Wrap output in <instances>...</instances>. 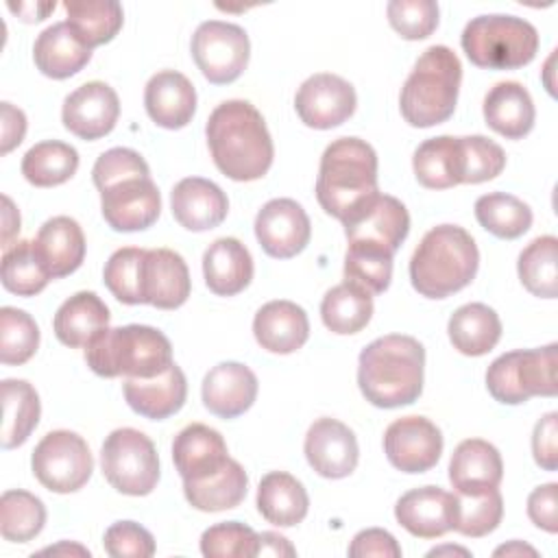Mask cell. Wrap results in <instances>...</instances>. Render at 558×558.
<instances>
[{"label": "cell", "mask_w": 558, "mask_h": 558, "mask_svg": "<svg viewBox=\"0 0 558 558\" xmlns=\"http://www.w3.org/2000/svg\"><path fill=\"white\" fill-rule=\"evenodd\" d=\"M39 347V327L31 314L17 307L0 310V362L20 366L28 362Z\"/></svg>", "instance_id": "cell-47"}, {"label": "cell", "mask_w": 558, "mask_h": 558, "mask_svg": "<svg viewBox=\"0 0 558 558\" xmlns=\"http://www.w3.org/2000/svg\"><path fill=\"white\" fill-rule=\"evenodd\" d=\"M87 366L100 377H155L172 364L170 340L148 325L102 329L85 347Z\"/></svg>", "instance_id": "cell-6"}, {"label": "cell", "mask_w": 558, "mask_h": 558, "mask_svg": "<svg viewBox=\"0 0 558 558\" xmlns=\"http://www.w3.org/2000/svg\"><path fill=\"white\" fill-rule=\"evenodd\" d=\"M31 466L44 488L65 495L87 484L94 471V458L78 434L70 429H54L37 442Z\"/></svg>", "instance_id": "cell-10"}, {"label": "cell", "mask_w": 558, "mask_h": 558, "mask_svg": "<svg viewBox=\"0 0 558 558\" xmlns=\"http://www.w3.org/2000/svg\"><path fill=\"white\" fill-rule=\"evenodd\" d=\"M192 57L209 83H233L248 65V35L238 24L207 20L192 35Z\"/></svg>", "instance_id": "cell-11"}, {"label": "cell", "mask_w": 558, "mask_h": 558, "mask_svg": "<svg viewBox=\"0 0 558 558\" xmlns=\"http://www.w3.org/2000/svg\"><path fill=\"white\" fill-rule=\"evenodd\" d=\"M146 248L137 246H124L118 248L105 264V286L109 292L126 305H140V279H142V259Z\"/></svg>", "instance_id": "cell-49"}, {"label": "cell", "mask_w": 558, "mask_h": 558, "mask_svg": "<svg viewBox=\"0 0 558 558\" xmlns=\"http://www.w3.org/2000/svg\"><path fill=\"white\" fill-rule=\"evenodd\" d=\"M172 460L183 482L205 480L229 462L227 442L214 427L192 423L174 436Z\"/></svg>", "instance_id": "cell-24"}, {"label": "cell", "mask_w": 558, "mask_h": 558, "mask_svg": "<svg viewBox=\"0 0 558 558\" xmlns=\"http://www.w3.org/2000/svg\"><path fill=\"white\" fill-rule=\"evenodd\" d=\"M456 495V523L453 530L462 536L480 538L490 534L504 517V499L497 488H484Z\"/></svg>", "instance_id": "cell-45"}, {"label": "cell", "mask_w": 558, "mask_h": 558, "mask_svg": "<svg viewBox=\"0 0 558 558\" xmlns=\"http://www.w3.org/2000/svg\"><path fill=\"white\" fill-rule=\"evenodd\" d=\"M172 216L187 231H209L218 227L229 211L227 194L209 179L185 177L170 194Z\"/></svg>", "instance_id": "cell-23"}, {"label": "cell", "mask_w": 558, "mask_h": 558, "mask_svg": "<svg viewBox=\"0 0 558 558\" xmlns=\"http://www.w3.org/2000/svg\"><path fill=\"white\" fill-rule=\"evenodd\" d=\"M37 390L24 379L2 381V449H15L28 440L39 423Z\"/></svg>", "instance_id": "cell-38"}, {"label": "cell", "mask_w": 558, "mask_h": 558, "mask_svg": "<svg viewBox=\"0 0 558 558\" xmlns=\"http://www.w3.org/2000/svg\"><path fill=\"white\" fill-rule=\"evenodd\" d=\"M102 545L113 558H148L155 554L153 534L135 521H116L109 525Z\"/></svg>", "instance_id": "cell-52"}, {"label": "cell", "mask_w": 558, "mask_h": 558, "mask_svg": "<svg viewBox=\"0 0 558 558\" xmlns=\"http://www.w3.org/2000/svg\"><path fill=\"white\" fill-rule=\"evenodd\" d=\"M190 270L183 257L170 248H148L142 259L140 296L159 310H177L190 296Z\"/></svg>", "instance_id": "cell-19"}, {"label": "cell", "mask_w": 558, "mask_h": 558, "mask_svg": "<svg viewBox=\"0 0 558 558\" xmlns=\"http://www.w3.org/2000/svg\"><path fill=\"white\" fill-rule=\"evenodd\" d=\"M303 451L310 466L327 480L351 475L360 458L355 434L344 423L329 416L316 418L310 425Z\"/></svg>", "instance_id": "cell-18"}, {"label": "cell", "mask_w": 558, "mask_h": 558, "mask_svg": "<svg viewBox=\"0 0 558 558\" xmlns=\"http://www.w3.org/2000/svg\"><path fill=\"white\" fill-rule=\"evenodd\" d=\"M349 556L351 558H368V556L399 558L401 547L390 532H386L381 527H368L353 536V541L349 545Z\"/></svg>", "instance_id": "cell-55"}, {"label": "cell", "mask_w": 558, "mask_h": 558, "mask_svg": "<svg viewBox=\"0 0 558 558\" xmlns=\"http://www.w3.org/2000/svg\"><path fill=\"white\" fill-rule=\"evenodd\" d=\"M2 205H4V209H2V225H4V229H2V251H4V248L11 246L13 235L20 231V214L13 207V201L9 196H2Z\"/></svg>", "instance_id": "cell-60"}, {"label": "cell", "mask_w": 558, "mask_h": 558, "mask_svg": "<svg viewBox=\"0 0 558 558\" xmlns=\"http://www.w3.org/2000/svg\"><path fill=\"white\" fill-rule=\"evenodd\" d=\"M33 59L44 76L61 81L74 76L89 63L92 48L81 41L68 22H57L35 39Z\"/></svg>", "instance_id": "cell-29"}, {"label": "cell", "mask_w": 558, "mask_h": 558, "mask_svg": "<svg viewBox=\"0 0 558 558\" xmlns=\"http://www.w3.org/2000/svg\"><path fill=\"white\" fill-rule=\"evenodd\" d=\"M294 556V547L290 541L277 532H262L259 534V545H257V556Z\"/></svg>", "instance_id": "cell-59"}, {"label": "cell", "mask_w": 558, "mask_h": 558, "mask_svg": "<svg viewBox=\"0 0 558 558\" xmlns=\"http://www.w3.org/2000/svg\"><path fill=\"white\" fill-rule=\"evenodd\" d=\"M35 253L52 279L72 275L85 259V235L70 216L46 220L33 240Z\"/></svg>", "instance_id": "cell-27"}, {"label": "cell", "mask_w": 558, "mask_h": 558, "mask_svg": "<svg viewBox=\"0 0 558 558\" xmlns=\"http://www.w3.org/2000/svg\"><path fill=\"white\" fill-rule=\"evenodd\" d=\"M357 105L355 89L338 74L318 72L305 78L294 96V109L310 129H333L347 122Z\"/></svg>", "instance_id": "cell-13"}, {"label": "cell", "mask_w": 558, "mask_h": 558, "mask_svg": "<svg viewBox=\"0 0 558 558\" xmlns=\"http://www.w3.org/2000/svg\"><path fill=\"white\" fill-rule=\"evenodd\" d=\"M9 11L15 13L22 22H41L48 17L50 11H54V0L50 2H7Z\"/></svg>", "instance_id": "cell-58"}, {"label": "cell", "mask_w": 558, "mask_h": 558, "mask_svg": "<svg viewBox=\"0 0 558 558\" xmlns=\"http://www.w3.org/2000/svg\"><path fill=\"white\" fill-rule=\"evenodd\" d=\"M54 336L65 347H87V342L109 327V307L96 292H76L54 314Z\"/></svg>", "instance_id": "cell-33"}, {"label": "cell", "mask_w": 558, "mask_h": 558, "mask_svg": "<svg viewBox=\"0 0 558 558\" xmlns=\"http://www.w3.org/2000/svg\"><path fill=\"white\" fill-rule=\"evenodd\" d=\"M462 81V65L447 46H429L408 74L399 109L410 126L427 129L449 120L456 111Z\"/></svg>", "instance_id": "cell-5"}, {"label": "cell", "mask_w": 558, "mask_h": 558, "mask_svg": "<svg viewBox=\"0 0 558 558\" xmlns=\"http://www.w3.org/2000/svg\"><path fill=\"white\" fill-rule=\"evenodd\" d=\"M453 349L462 355L480 357L495 349L501 338V320L497 312L484 303H466L458 307L447 325Z\"/></svg>", "instance_id": "cell-35"}, {"label": "cell", "mask_w": 558, "mask_h": 558, "mask_svg": "<svg viewBox=\"0 0 558 558\" xmlns=\"http://www.w3.org/2000/svg\"><path fill=\"white\" fill-rule=\"evenodd\" d=\"M248 477L242 464L233 458L214 475L196 482H183V495L192 508L201 512H220L240 506L246 497Z\"/></svg>", "instance_id": "cell-36"}, {"label": "cell", "mask_w": 558, "mask_h": 558, "mask_svg": "<svg viewBox=\"0 0 558 558\" xmlns=\"http://www.w3.org/2000/svg\"><path fill=\"white\" fill-rule=\"evenodd\" d=\"M26 135V116L11 102L0 105V155L11 153Z\"/></svg>", "instance_id": "cell-57"}, {"label": "cell", "mask_w": 558, "mask_h": 558, "mask_svg": "<svg viewBox=\"0 0 558 558\" xmlns=\"http://www.w3.org/2000/svg\"><path fill=\"white\" fill-rule=\"evenodd\" d=\"M462 144L466 155L464 183L473 185L490 181L506 168V153L497 142L484 135H466L462 137Z\"/></svg>", "instance_id": "cell-51"}, {"label": "cell", "mask_w": 558, "mask_h": 558, "mask_svg": "<svg viewBox=\"0 0 558 558\" xmlns=\"http://www.w3.org/2000/svg\"><path fill=\"white\" fill-rule=\"evenodd\" d=\"M52 277L39 262L33 240L13 242L2 253V286L17 296L39 294Z\"/></svg>", "instance_id": "cell-43"}, {"label": "cell", "mask_w": 558, "mask_h": 558, "mask_svg": "<svg viewBox=\"0 0 558 558\" xmlns=\"http://www.w3.org/2000/svg\"><path fill=\"white\" fill-rule=\"evenodd\" d=\"M122 392L133 412L150 421H163L183 408L187 381L183 371L172 362L155 377H124Z\"/></svg>", "instance_id": "cell-21"}, {"label": "cell", "mask_w": 558, "mask_h": 558, "mask_svg": "<svg viewBox=\"0 0 558 558\" xmlns=\"http://www.w3.org/2000/svg\"><path fill=\"white\" fill-rule=\"evenodd\" d=\"M416 181L427 190H447L464 183L466 155L462 137L438 135L425 140L412 157Z\"/></svg>", "instance_id": "cell-28"}, {"label": "cell", "mask_w": 558, "mask_h": 558, "mask_svg": "<svg viewBox=\"0 0 558 558\" xmlns=\"http://www.w3.org/2000/svg\"><path fill=\"white\" fill-rule=\"evenodd\" d=\"M386 13L390 26L410 41L429 37L438 26V4L434 0H390Z\"/></svg>", "instance_id": "cell-50"}, {"label": "cell", "mask_w": 558, "mask_h": 558, "mask_svg": "<svg viewBox=\"0 0 558 558\" xmlns=\"http://www.w3.org/2000/svg\"><path fill=\"white\" fill-rule=\"evenodd\" d=\"M46 523V508L28 490H4L0 499V532L4 541L26 543L35 538Z\"/></svg>", "instance_id": "cell-44"}, {"label": "cell", "mask_w": 558, "mask_h": 558, "mask_svg": "<svg viewBox=\"0 0 558 558\" xmlns=\"http://www.w3.org/2000/svg\"><path fill=\"white\" fill-rule=\"evenodd\" d=\"M253 333L262 349L286 355L307 342L310 320L305 310L292 301H268L253 318Z\"/></svg>", "instance_id": "cell-26"}, {"label": "cell", "mask_w": 558, "mask_h": 558, "mask_svg": "<svg viewBox=\"0 0 558 558\" xmlns=\"http://www.w3.org/2000/svg\"><path fill=\"white\" fill-rule=\"evenodd\" d=\"M469 61L484 70H517L538 52L536 28L517 15H477L460 37Z\"/></svg>", "instance_id": "cell-7"}, {"label": "cell", "mask_w": 558, "mask_h": 558, "mask_svg": "<svg viewBox=\"0 0 558 558\" xmlns=\"http://www.w3.org/2000/svg\"><path fill=\"white\" fill-rule=\"evenodd\" d=\"M100 192V211L113 231H142L157 222L161 196L150 172H135L109 181Z\"/></svg>", "instance_id": "cell-12"}, {"label": "cell", "mask_w": 558, "mask_h": 558, "mask_svg": "<svg viewBox=\"0 0 558 558\" xmlns=\"http://www.w3.org/2000/svg\"><path fill=\"white\" fill-rule=\"evenodd\" d=\"M532 453L541 469L556 471L558 469V414L547 412L536 421L532 434Z\"/></svg>", "instance_id": "cell-54"}, {"label": "cell", "mask_w": 558, "mask_h": 558, "mask_svg": "<svg viewBox=\"0 0 558 558\" xmlns=\"http://www.w3.org/2000/svg\"><path fill=\"white\" fill-rule=\"evenodd\" d=\"M144 107L150 120L163 129H183L196 111V89L192 81L177 70L153 74L144 89Z\"/></svg>", "instance_id": "cell-22"}, {"label": "cell", "mask_w": 558, "mask_h": 558, "mask_svg": "<svg viewBox=\"0 0 558 558\" xmlns=\"http://www.w3.org/2000/svg\"><path fill=\"white\" fill-rule=\"evenodd\" d=\"M477 222L501 240L521 238L532 227V209L521 198L506 192H490L475 201Z\"/></svg>", "instance_id": "cell-41"}, {"label": "cell", "mask_w": 558, "mask_h": 558, "mask_svg": "<svg viewBox=\"0 0 558 558\" xmlns=\"http://www.w3.org/2000/svg\"><path fill=\"white\" fill-rule=\"evenodd\" d=\"M41 554H78V556H89V551L81 545H70V543H59L54 547L41 549Z\"/></svg>", "instance_id": "cell-62"}, {"label": "cell", "mask_w": 558, "mask_h": 558, "mask_svg": "<svg viewBox=\"0 0 558 558\" xmlns=\"http://www.w3.org/2000/svg\"><path fill=\"white\" fill-rule=\"evenodd\" d=\"M257 545L259 534L240 521L216 523L201 536V551L207 558H253Z\"/></svg>", "instance_id": "cell-48"}, {"label": "cell", "mask_w": 558, "mask_h": 558, "mask_svg": "<svg viewBox=\"0 0 558 558\" xmlns=\"http://www.w3.org/2000/svg\"><path fill=\"white\" fill-rule=\"evenodd\" d=\"M423 344L412 336L388 333L362 349L357 386L364 399L377 408L410 405L423 392Z\"/></svg>", "instance_id": "cell-2"}, {"label": "cell", "mask_w": 558, "mask_h": 558, "mask_svg": "<svg viewBox=\"0 0 558 558\" xmlns=\"http://www.w3.org/2000/svg\"><path fill=\"white\" fill-rule=\"evenodd\" d=\"M440 554H462V556H469L466 549H462V547H451V545H447V547H436V549H432L427 556H440Z\"/></svg>", "instance_id": "cell-63"}, {"label": "cell", "mask_w": 558, "mask_h": 558, "mask_svg": "<svg viewBox=\"0 0 558 558\" xmlns=\"http://www.w3.org/2000/svg\"><path fill=\"white\" fill-rule=\"evenodd\" d=\"M203 275L214 294L233 296L251 283L253 257L240 240L218 238L203 255Z\"/></svg>", "instance_id": "cell-32"}, {"label": "cell", "mask_w": 558, "mask_h": 558, "mask_svg": "<svg viewBox=\"0 0 558 558\" xmlns=\"http://www.w3.org/2000/svg\"><path fill=\"white\" fill-rule=\"evenodd\" d=\"M556 342L538 349H517L499 355L486 371L490 397L506 405L525 403L530 397L556 395Z\"/></svg>", "instance_id": "cell-8"}, {"label": "cell", "mask_w": 558, "mask_h": 558, "mask_svg": "<svg viewBox=\"0 0 558 558\" xmlns=\"http://www.w3.org/2000/svg\"><path fill=\"white\" fill-rule=\"evenodd\" d=\"M135 172H150L148 163L144 161V157L131 148H109L107 153H102L94 168H92V179L96 190L102 187L109 181L122 179L126 174H135Z\"/></svg>", "instance_id": "cell-53"}, {"label": "cell", "mask_w": 558, "mask_h": 558, "mask_svg": "<svg viewBox=\"0 0 558 558\" xmlns=\"http://www.w3.org/2000/svg\"><path fill=\"white\" fill-rule=\"evenodd\" d=\"M523 554L536 556V549L525 545V543H521V541H510L508 545H501V547L495 549V556H523Z\"/></svg>", "instance_id": "cell-61"}, {"label": "cell", "mask_w": 558, "mask_h": 558, "mask_svg": "<svg viewBox=\"0 0 558 558\" xmlns=\"http://www.w3.org/2000/svg\"><path fill=\"white\" fill-rule=\"evenodd\" d=\"M105 480L122 495L142 497L159 482V458L153 440L133 427L113 429L100 449Z\"/></svg>", "instance_id": "cell-9"}, {"label": "cell", "mask_w": 558, "mask_h": 558, "mask_svg": "<svg viewBox=\"0 0 558 558\" xmlns=\"http://www.w3.org/2000/svg\"><path fill=\"white\" fill-rule=\"evenodd\" d=\"M504 477V462L495 445L482 438L462 440L449 462V482L456 493L497 488Z\"/></svg>", "instance_id": "cell-30"}, {"label": "cell", "mask_w": 558, "mask_h": 558, "mask_svg": "<svg viewBox=\"0 0 558 558\" xmlns=\"http://www.w3.org/2000/svg\"><path fill=\"white\" fill-rule=\"evenodd\" d=\"M349 242L381 246L392 255L408 238L410 214L405 205L390 194H375L357 211L342 220Z\"/></svg>", "instance_id": "cell-15"}, {"label": "cell", "mask_w": 558, "mask_h": 558, "mask_svg": "<svg viewBox=\"0 0 558 558\" xmlns=\"http://www.w3.org/2000/svg\"><path fill=\"white\" fill-rule=\"evenodd\" d=\"M556 497H558V484L556 482H549V484H543V486L534 488L527 497V517H530V521L536 527H541L549 534L558 532Z\"/></svg>", "instance_id": "cell-56"}, {"label": "cell", "mask_w": 558, "mask_h": 558, "mask_svg": "<svg viewBox=\"0 0 558 558\" xmlns=\"http://www.w3.org/2000/svg\"><path fill=\"white\" fill-rule=\"evenodd\" d=\"M384 451L403 473H425L440 460L442 434L425 416H401L386 427Z\"/></svg>", "instance_id": "cell-14"}, {"label": "cell", "mask_w": 558, "mask_h": 558, "mask_svg": "<svg viewBox=\"0 0 558 558\" xmlns=\"http://www.w3.org/2000/svg\"><path fill=\"white\" fill-rule=\"evenodd\" d=\"M558 240L541 235L532 240L519 255L517 272L525 290L534 296L556 299L558 294Z\"/></svg>", "instance_id": "cell-42"}, {"label": "cell", "mask_w": 558, "mask_h": 558, "mask_svg": "<svg viewBox=\"0 0 558 558\" xmlns=\"http://www.w3.org/2000/svg\"><path fill=\"white\" fill-rule=\"evenodd\" d=\"M395 517L403 530L418 538H438L453 530L456 495L438 486L412 488L399 497Z\"/></svg>", "instance_id": "cell-20"}, {"label": "cell", "mask_w": 558, "mask_h": 558, "mask_svg": "<svg viewBox=\"0 0 558 558\" xmlns=\"http://www.w3.org/2000/svg\"><path fill=\"white\" fill-rule=\"evenodd\" d=\"M480 266V251L471 233L458 225L429 229L410 259L412 288L427 299H445L466 288Z\"/></svg>", "instance_id": "cell-4"}, {"label": "cell", "mask_w": 558, "mask_h": 558, "mask_svg": "<svg viewBox=\"0 0 558 558\" xmlns=\"http://www.w3.org/2000/svg\"><path fill=\"white\" fill-rule=\"evenodd\" d=\"M344 279L357 283L371 294H381L392 279V253L381 246L349 242L344 255Z\"/></svg>", "instance_id": "cell-46"}, {"label": "cell", "mask_w": 558, "mask_h": 558, "mask_svg": "<svg viewBox=\"0 0 558 558\" xmlns=\"http://www.w3.org/2000/svg\"><path fill=\"white\" fill-rule=\"evenodd\" d=\"M120 116V100L113 87L102 81H89L76 87L63 100V126L81 140H100L113 131Z\"/></svg>", "instance_id": "cell-17"}, {"label": "cell", "mask_w": 558, "mask_h": 558, "mask_svg": "<svg viewBox=\"0 0 558 558\" xmlns=\"http://www.w3.org/2000/svg\"><path fill=\"white\" fill-rule=\"evenodd\" d=\"M373 316V294L353 281H342L327 290L320 303V318L333 333L349 336L362 331Z\"/></svg>", "instance_id": "cell-37"}, {"label": "cell", "mask_w": 558, "mask_h": 558, "mask_svg": "<svg viewBox=\"0 0 558 558\" xmlns=\"http://www.w3.org/2000/svg\"><path fill=\"white\" fill-rule=\"evenodd\" d=\"M377 190V153L360 137L333 140L323 157L316 179V198L325 214L340 222L371 201Z\"/></svg>", "instance_id": "cell-3"}, {"label": "cell", "mask_w": 558, "mask_h": 558, "mask_svg": "<svg viewBox=\"0 0 558 558\" xmlns=\"http://www.w3.org/2000/svg\"><path fill=\"white\" fill-rule=\"evenodd\" d=\"M68 24L89 48L111 41L122 28V4L116 0H65Z\"/></svg>", "instance_id": "cell-39"}, {"label": "cell", "mask_w": 558, "mask_h": 558, "mask_svg": "<svg viewBox=\"0 0 558 558\" xmlns=\"http://www.w3.org/2000/svg\"><path fill=\"white\" fill-rule=\"evenodd\" d=\"M78 168V153L74 146L46 140L26 150L22 159V174L35 187H54L74 177Z\"/></svg>", "instance_id": "cell-40"}, {"label": "cell", "mask_w": 558, "mask_h": 558, "mask_svg": "<svg viewBox=\"0 0 558 558\" xmlns=\"http://www.w3.org/2000/svg\"><path fill=\"white\" fill-rule=\"evenodd\" d=\"M310 499L303 484L283 471H270L257 486L259 514L279 527H292L307 514Z\"/></svg>", "instance_id": "cell-34"}, {"label": "cell", "mask_w": 558, "mask_h": 558, "mask_svg": "<svg viewBox=\"0 0 558 558\" xmlns=\"http://www.w3.org/2000/svg\"><path fill=\"white\" fill-rule=\"evenodd\" d=\"M312 235L305 209L292 198H272L255 216V238L266 255L290 259L299 255Z\"/></svg>", "instance_id": "cell-16"}, {"label": "cell", "mask_w": 558, "mask_h": 558, "mask_svg": "<svg viewBox=\"0 0 558 558\" xmlns=\"http://www.w3.org/2000/svg\"><path fill=\"white\" fill-rule=\"evenodd\" d=\"M207 144L216 168L233 181L262 179L275 157L262 113L248 100H225L207 120Z\"/></svg>", "instance_id": "cell-1"}, {"label": "cell", "mask_w": 558, "mask_h": 558, "mask_svg": "<svg viewBox=\"0 0 558 558\" xmlns=\"http://www.w3.org/2000/svg\"><path fill=\"white\" fill-rule=\"evenodd\" d=\"M257 397L255 373L240 362H220L203 379V403L220 418L244 414Z\"/></svg>", "instance_id": "cell-25"}, {"label": "cell", "mask_w": 558, "mask_h": 558, "mask_svg": "<svg viewBox=\"0 0 558 558\" xmlns=\"http://www.w3.org/2000/svg\"><path fill=\"white\" fill-rule=\"evenodd\" d=\"M534 118L532 96L521 83L501 81L488 89L484 98V120L495 133L508 140H521L532 131Z\"/></svg>", "instance_id": "cell-31"}]
</instances>
